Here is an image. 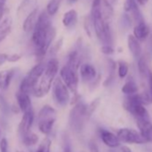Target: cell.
Wrapping results in <instances>:
<instances>
[{
	"mask_svg": "<svg viewBox=\"0 0 152 152\" xmlns=\"http://www.w3.org/2000/svg\"><path fill=\"white\" fill-rule=\"evenodd\" d=\"M56 37V29L52 26L50 15L47 11L39 15L37 23L33 30L31 40L36 47V56L42 59L48 51Z\"/></svg>",
	"mask_w": 152,
	"mask_h": 152,
	"instance_id": "obj_1",
	"label": "cell"
},
{
	"mask_svg": "<svg viewBox=\"0 0 152 152\" xmlns=\"http://www.w3.org/2000/svg\"><path fill=\"white\" fill-rule=\"evenodd\" d=\"M101 0H93L91 9V18L93 23L94 31L96 36L103 44L112 45L113 35L110 28V23H107L101 14L100 10Z\"/></svg>",
	"mask_w": 152,
	"mask_h": 152,
	"instance_id": "obj_2",
	"label": "cell"
},
{
	"mask_svg": "<svg viewBox=\"0 0 152 152\" xmlns=\"http://www.w3.org/2000/svg\"><path fill=\"white\" fill-rule=\"evenodd\" d=\"M59 69V62L56 58H51L46 64V69L33 90L32 94L37 98L45 97L50 91Z\"/></svg>",
	"mask_w": 152,
	"mask_h": 152,
	"instance_id": "obj_3",
	"label": "cell"
},
{
	"mask_svg": "<svg viewBox=\"0 0 152 152\" xmlns=\"http://www.w3.org/2000/svg\"><path fill=\"white\" fill-rule=\"evenodd\" d=\"M45 69H46V64L43 62H39L34 67H32L31 71L29 72V73L23 79L20 84L19 91L28 93V94L32 93L34 88L38 84Z\"/></svg>",
	"mask_w": 152,
	"mask_h": 152,
	"instance_id": "obj_4",
	"label": "cell"
},
{
	"mask_svg": "<svg viewBox=\"0 0 152 152\" xmlns=\"http://www.w3.org/2000/svg\"><path fill=\"white\" fill-rule=\"evenodd\" d=\"M87 106L83 102H78L74 105L69 114V125L71 129L75 132H81L85 124V122L88 120L86 113Z\"/></svg>",
	"mask_w": 152,
	"mask_h": 152,
	"instance_id": "obj_5",
	"label": "cell"
},
{
	"mask_svg": "<svg viewBox=\"0 0 152 152\" xmlns=\"http://www.w3.org/2000/svg\"><path fill=\"white\" fill-rule=\"evenodd\" d=\"M38 119L39 130L44 134H48L56 120V111L51 106L46 105L40 109Z\"/></svg>",
	"mask_w": 152,
	"mask_h": 152,
	"instance_id": "obj_6",
	"label": "cell"
},
{
	"mask_svg": "<svg viewBox=\"0 0 152 152\" xmlns=\"http://www.w3.org/2000/svg\"><path fill=\"white\" fill-rule=\"evenodd\" d=\"M60 77L73 95L78 94L79 74L76 70L68 64H64L60 70Z\"/></svg>",
	"mask_w": 152,
	"mask_h": 152,
	"instance_id": "obj_7",
	"label": "cell"
},
{
	"mask_svg": "<svg viewBox=\"0 0 152 152\" xmlns=\"http://www.w3.org/2000/svg\"><path fill=\"white\" fill-rule=\"evenodd\" d=\"M69 89L63 82L61 77L55 79L53 83V97L59 106H65L70 101Z\"/></svg>",
	"mask_w": 152,
	"mask_h": 152,
	"instance_id": "obj_8",
	"label": "cell"
},
{
	"mask_svg": "<svg viewBox=\"0 0 152 152\" xmlns=\"http://www.w3.org/2000/svg\"><path fill=\"white\" fill-rule=\"evenodd\" d=\"M117 137L119 138L120 141L129 144H143L147 142L141 133L133 129H120L117 132Z\"/></svg>",
	"mask_w": 152,
	"mask_h": 152,
	"instance_id": "obj_9",
	"label": "cell"
},
{
	"mask_svg": "<svg viewBox=\"0 0 152 152\" xmlns=\"http://www.w3.org/2000/svg\"><path fill=\"white\" fill-rule=\"evenodd\" d=\"M33 122H34V112L32 108H31L30 110L23 113V118L18 127V132L22 137L31 132Z\"/></svg>",
	"mask_w": 152,
	"mask_h": 152,
	"instance_id": "obj_10",
	"label": "cell"
},
{
	"mask_svg": "<svg viewBox=\"0 0 152 152\" xmlns=\"http://www.w3.org/2000/svg\"><path fill=\"white\" fill-rule=\"evenodd\" d=\"M80 75L84 83H92L97 78V70L91 64L85 63L80 66Z\"/></svg>",
	"mask_w": 152,
	"mask_h": 152,
	"instance_id": "obj_11",
	"label": "cell"
},
{
	"mask_svg": "<svg viewBox=\"0 0 152 152\" xmlns=\"http://www.w3.org/2000/svg\"><path fill=\"white\" fill-rule=\"evenodd\" d=\"M137 124L140 130V132L147 140V142L152 143V123L146 119H138Z\"/></svg>",
	"mask_w": 152,
	"mask_h": 152,
	"instance_id": "obj_12",
	"label": "cell"
},
{
	"mask_svg": "<svg viewBox=\"0 0 152 152\" xmlns=\"http://www.w3.org/2000/svg\"><path fill=\"white\" fill-rule=\"evenodd\" d=\"M127 45H128V48L131 52V54L132 55V56L135 59H139L142 55H141V46L140 44V40L133 35L131 34L128 36L127 38Z\"/></svg>",
	"mask_w": 152,
	"mask_h": 152,
	"instance_id": "obj_13",
	"label": "cell"
},
{
	"mask_svg": "<svg viewBox=\"0 0 152 152\" xmlns=\"http://www.w3.org/2000/svg\"><path fill=\"white\" fill-rule=\"evenodd\" d=\"M39 17V10L38 8H35L30 12V14L26 16L23 23V29L26 32H30L34 30L35 25L37 23Z\"/></svg>",
	"mask_w": 152,
	"mask_h": 152,
	"instance_id": "obj_14",
	"label": "cell"
},
{
	"mask_svg": "<svg viewBox=\"0 0 152 152\" xmlns=\"http://www.w3.org/2000/svg\"><path fill=\"white\" fill-rule=\"evenodd\" d=\"M100 137L103 142L109 148H116L120 146V140L117 137V135L112 133L111 132H108L107 130H101L100 131Z\"/></svg>",
	"mask_w": 152,
	"mask_h": 152,
	"instance_id": "obj_15",
	"label": "cell"
},
{
	"mask_svg": "<svg viewBox=\"0 0 152 152\" xmlns=\"http://www.w3.org/2000/svg\"><path fill=\"white\" fill-rule=\"evenodd\" d=\"M149 33H150L149 27L145 23L144 21L136 23L134 28H133V35L140 41L145 40L149 36Z\"/></svg>",
	"mask_w": 152,
	"mask_h": 152,
	"instance_id": "obj_16",
	"label": "cell"
},
{
	"mask_svg": "<svg viewBox=\"0 0 152 152\" xmlns=\"http://www.w3.org/2000/svg\"><path fill=\"white\" fill-rule=\"evenodd\" d=\"M126 110L128 112H130L136 118V120H138V119H146V120H148L149 119L148 112L145 108L144 105H142V104H136V105L131 106Z\"/></svg>",
	"mask_w": 152,
	"mask_h": 152,
	"instance_id": "obj_17",
	"label": "cell"
},
{
	"mask_svg": "<svg viewBox=\"0 0 152 152\" xmlns=\"http://www.w3.org/2000/svg\"><path fill=\"white\" fill-rule=\"evenodd\" d=\"M16 100H17L18 107H20V110L22 112L24 113V112L30 110L31 108H32L31 98H30L28 93H25V92L19 91L16 93Z\"/></svg>",
	"mask_w": 152,
	"mask_h": 152,
	"instance_id": "obj_18",
	"label": "cell"
},
{
	"mask_svg": "<svg viewBox=\"0 0 152 152\" xmlns=\"http://www.w3.org/2000/svg\"><path fill=\"white\" fill-rule=\"evenodd\" d=\"M138 70L140 77L142 79H147L148 77V74L150 72L149 63H148V57L146 55H142L138 59Z\"/></svg>",
	"mask_w": 152,
	"mask_h": 152,
	"instance_id": "obj_19",
	"label": "cell"
},
{
	"mask_svg": "<svg viewBox=\"0 0 152 152\" xmlns=\"http://www.w3.org/2000/svg\"><path fill=\"white\" fill-rule=\"evenodd\" d=\"M100 10L104 20L107 23H110L114 17V8L108 0H101Z\"/></svg>",
	"mask_w": 152,
	"mask_h": 152,
	"instance_id": "obj_20",
	"label": "cell"
},
{
	"mask_svg": "<svg viewBox=\"0 0 152 152\" xmlns=\"http://www.w3.org/2000/svg\"><path fill=\"white\" fill-rule=\"evenodd\" d=\"M77 20H78L77 12H76L74 9H71V10L67 11L66 13H64L62 22H63V24L64 27L72 28L76 24Z\"/></svg>",
	"mask_w": 152,
	"mask_h": 152,
	"instance_id": "obj_21",
	"label": "cell"
},
{
	"mask_svg": "<svg viewBox=\"0 0 152 152\" xmlns=\"http://www.w3.org/2000/svg\"><path fill=\"white\" fill-rule=\"evenodd\" d=\"M14 76V70H6L0 72V89L7 90Z\"/></svg>",
	"mask_w": 152,
	"mask_h": 152,
	"instance_id": "obj_22",
	"label": "cell"
},
{
	"mask_svg": "<svg viewBox=\"0 0 152 152\" xmlns=\"http://www.w3.org/2000/svg\"><path fill=\"white\" fill-rule=\"evenodd\" d=\"M82 62V58H81V55L79 53L78 50H72L70 52V54L68 55L67 57V63L66 64H68L69 66L76 69V70H79Z\"/></svg>",
	"mask_w": 152,
	"mask_h": 152,
	"instance_id": "obj_23",
	"label": "cell"
},
{
	"mask_svg": "<svg viewBox=\"0 0 152 152\" xmlns=\"http://www.w3.org/2000/svg\"><path fill=\"white\" fill-rule=\"evenodd\" d=\"M12 20L7 17L2 23H0V43L11 33L12 31Z\"/></svg>",
	"mask_w": 152,
	"mask_h": 152,
	"instance_id": "obj_24",
	"label": "cell"
},
{
	"mask_svg": "<svg viewBox=\"0 0 152 152\" xmlns=\"http://www.w3.org/2000/svg\"><path fill=\"white\" fill-rule=\"evenodd\" d=\"M115 67H116L115 62H114L112 59H109L108 60V71H109V73L107 75V79L103 83V86L104 87L110 86L113 83V82L115 81Z\"/></svg>",
	"mask_w": 152,
	"mask_h": 152,
	"instance_id": "obj_25",
	"label": "cell"
},
{
	"mask_svg": "<svg viewBox=\"0 0 152 152\" xmlns=\"http://www.w3.org/2000/svg\"><path fill=\"white\" fill-rule=\"evenodd\" d=\"M122 92L125 95H132L138 92V85L132 78H129L122 88Z\"/></svg>",
	"mask_w": 152,
	"mask_h": 152,
	"instance_id": "obj_26",
	"label": "cell"
},
{
	"mask_svg": "<svg viewBox=\"0 0 152 152\" xmlns=\"http://www.w3.org/2000/svg\"><path fill=\"white\" fill-rule=\"evenodd\" d=\"M62 2L63 0H49V2L47 5V9H46L47 13L50 16L55 15L58 12Z\"/></svg>",
	"mask_w": 152,
	"mask_h": 152,
	"instance_id": "obj_27",
	"label": "cell"
},
{
	"mask_svg": "<svg viewBox=\"0 0 152 152\" xmlns=\"http://www.w3.org/2000/svg\"><path fill=\"white\" fill-rule=\"evenodd\" d=\"M117 73H118V76L120 79H124L125 78L128 72H129V64L124 61V60H119L117 62Z\"/></svg>",
	"mask_w": 152,
	"mask_h": 152,
	"instance_id": "obj_28",
	"label": "cell"
},
{
	"mask_svg": "<svg viewBox=\"0 0 152 152\" xmlns=\"http://www.w3.org/2000/svg\"><path fill=\"white\" fill-rule=\"evenodd\" d=\"M22 139H23V143L25 146H28V147L35 145L39 140L38 135L35 134L34 132H30L27 134H25L24 136H23Z\"/></svg>",
	"mask_w": 152,
	"mask_h": 152,
	"instance_id": "obj_29",
	"label": "cell"
},
{
	"mask_svg": "<svg viewBox=\"0 0 152 152\" xmlns=\"http://www.w3.org/2000/svg\"><path fill=\"white\" fill-rule=\"evenodd\" d=\"M99 102H100V99H99V98H97V99H95L94 100H92L91 104H89V105L87 106L86 113H87V118H88V120H89V118L92 115V114L95 112L96 108L99 107Z\"/></svg>",
	"mask_w": 152,
	"mask_h": 152,
	"instance_id": "obj_30",
	"label": "cell"
},
{
	"mask_svg": "<svg viewBox=\"0 0 152 152\" xmlns=\"http://www.w3.org/2000/svg\"><path fill=\"white\" fill-rule=\"evenodd\" d=\"M138 8V3L136 0H125L124 4V9L127 13H131Z\"/></svg>",
	"mask_w": 152,
	"mask_h": 152,
	"instance_id": "obj_31",
	"label": "cell"
},
{
	"mask_svg": "<svg viewBox=\"0 0 152 152\" xmlns=\"http://www.w3.org/2000/svg\"><path fill=\"white\" fill-rule=\"evenodd\" d=\"M50 147H51V140L48 138H45L41 141L36 152H50Z\"/></svg>",
	"mask_w": 152,
	"mask_h": 152,
	"instance_id": "obj_32",
	"label": "cell"
},
{
	"mask_svg": "<svg viewBox=\"0 0 152 152\" xmlns=\"http://www.w3.org/2000/svg\"><path fill=\"white\" fill-rule=\"evenodd\" d=\"M115 48H113L112 45H107V44H103V46L100 48V52L104 55L110 56L115 53Z\"/></svg>",
	"mask_w": 152,
	"mask_h": 152,
	"instance_id": "obj_33",
	"label": "cell"
},
{
	"mask_svg": "<svg viewBox=\"0 0 152 152\" xmlns=\"http://www.w3.org/2000/svg\"><path fill=\"white\" fill-rule=\"evenodd\" d=\"M62 45H63V39L61 38V39H59L51 47V48L49 49L50 55H56V54L59 51V49L61 48Z\"/></svg>",
	"mask_w": 152,
	"mask_h": 152,
	"instance_id": "obj_34",
	"label": "cell"
},
{
	"mask_svg": "<svg viewBox=\"0 0 152 152\" xmlns=\"http://www.w3.org/2000/svg\"><path fill=\"white\" fill-rule=\"evenodd\" d=\"M91 26H93V23H92V20L90 15V17L85 18V22H84V28H85V31H86L87 34L89 35V37H91V31H92L91 28H91Z\"/></svg>",
	"mask_w": 152,
	"mask_h": 152,
	"instance_id": "obj_35",
	"label": "cell"
},
{
	"mask_svg": "<svg viewBox=\"0 0 152 152\" xmlns=\"http://www.w3.org/2000/svg\"><path fill=\"white\" fill-rule=\"evenodd\" d=\"M8 150V142L6 138H3L0 140V152H7Z\"/></svg>",
	"mask_w": 152,
	"mask_h": 152,
	"instance_id": "obj_36",
	"label": "cell"
},
{
	"mask_svg": "<svg viewBox=\"0 0 152 152\" xmlns=\"http://www.w3.org/2000/svg\"><path fill=\"white\" fill-rule=\"evenodd\" d=\"M89 149H90V152H99L98 144L93 140L89 141Z\"/></svg>",
	"mask_w": 152,
	"mask_h": 152,
	"instance_id": "obj_37",
	"label": "cell"
},
{
	"mask_svg": "<svg viewBox=\"0 0 152 152\" xmlns=\"http://www.w3.org/2000/svg\"><path fill=\"white\" fill-rule=\"evenodd\" d=\"M22 58V55L21 54H13V55H10L8 56V61L7 62H10V63H16L18 62L20 59Z\"/></svg>",
	"mask_w": 152,
	"mask_h": 152,
	"instance_id": "obj_38",
	"label": "cell"
},
{
	"mask_svg": "<svg viewBox=\"0 0 152 152\" xmlns=\"http://www.w3.org/2000/svg\"><path fill=\"white\" fill-rule=\"evenodd\" d=\"M148 91L151 95L152 98V69H150L148 77Z\"/></svg>",
	"mask_w": 152,
	"mask_h": 152,
	"instance_id": "obj_39",
	"label": "cell"
},
{
	"mask_svg": "<svg viewBox=\"0 0 152 152\" xmlns=\"http://www.w3.org/2000/svg\"><path fill=\"white\" fill-rule=\"evenodd\" d=\"M8 56H9V55L5 54V53L0 54V66H1L2 64H4L6 62L8 61Z\"/></svg>",
	"mask_w": 152,
	"mask_h": 152,
	"instance_id": "obj_40",
	"label": "cell"
},
{
	"mask_svg": "<svg viewBox=\"0 0 152 152\" xmlns=\"http://www.w3.org/2000/svg\"><path fill=\"white\" fill-rule=\"evenodd\" d=\"M5 12H6V3H0V21L3 18Z\"/></svg>",
	"mask_w": 152,
	"mask_h": 152,
	"instance_id": "obj_41",
	"label": "cell"
},
{
	"mask_svg": "<svg viewBox=\"0 0 152 152\" xmlns=\"http://www.w3.org/2000/svg\"><path fill=\"white\" fill-rule=\"evenodd\" d=\"M138 5L140 6H145L148 2V0H136Z\"/></svg>",
	"mask_w": 152,
	"mask_h": 152,
	"instance_id": "obj_42",
	"label": "cell"
},
{
	"mask_svg": "<svg viewBox=\"0 0 152 152\" xmlns=\"http://www.w3.org/2000/svg\"><path fill=\"white\" fill-rule=\"evenodd\" d=\"M121 152H132L128 147H126V146H123L122 148H121Z\"/></svg>",
	"mask_w": 152,
	"mask_h": 152,
	"instance_id": "obj_43",
	"label": "cell"
},
{
	"mask_svg": "<svg viewBox=\"0 0 152 152\" xmlns=\"http://www.w3.org/2000/svg\"><path fill=\"white\" fill-rule=\"evenodd\" d=\"M99 79H100V75H99L98 77H97L96 82H99ZM96 85H97V84H96V83H94L92 82V83H91V87H92V89H93V88H95V87H96Z\"/></svg>",
	"mask_w": 152,
	"mask_h": 152,
	"instance_id": "obj_44",
	"label": "cell"
},
{
	"mask_svg": "<svg viewBox=\"0 0 152 152\" xmlns=\"http://www.w3.org/2000/svg\"><path fill=\"white\" fill-rule=\"evenodd\" d=\"M67 1H68V3H69V4H74V3L77 2L78 0H67Z\"/></svg>",
	"mask_w": 152,
	"mask_h": 152,
	"instance_id": "obj_45",
	"label": "cell"
},
{
	"mask_svg": "<svg viewBox=\"0 0 152 152\" xmlns=\"http://www.w3.org/2000/svg\"><path fill=\"white\" fill-rule=\"evenodd\" d=\"M149 46H150V50H152V37L150 39V41H149ZM152 52V51H151Z\"/></svg>",
	"mask_w": 152,
	"mask_h": 152,
	"instance_id": "obj_46",
	"label": "cell"
},
{
	"mask_svg": "<svg viewBox=\"0 0 152 152\" xmlns=\"http://www.w3.org/2000/svg\"><path fill=\"white\" fill-rule=\"evenodd\" d=\"M7 0H0V3H6Z\"/></svg>",
	"mask_w": 152,
	"mask_h": 152,
	"instance_id": "obj_47",
	"label": "cell"
},
{
	"mask_svg": "<svg viewBox=\"0 0 152 152\" xmlns=\"http://www.w3.org/2000/svg\"><path fill=\"white\" fill-rule=\"evenodd\" d=\"M1 135H2V132H1V129H0V140H1Z\"/></svg>",
	"mask_w": 152,
	"mask_h": 152,
	"instance_id": "obj_48",
	"label": "cell"
},
{
	"mask_svg": "<svg viewBox=\"0 0 152 152\" xmlns=\"http://www.w3.org/2000/svg\"><path fill=\"white\" fill-rule=\"evenodd\" d=\"M16 152H23V151H16Z\"/></svg>",
	"mask_w": 152,
	"mask_h": 152,
	"instance_id": "obj_49",
	"label": "cell"
}]
</instances>
